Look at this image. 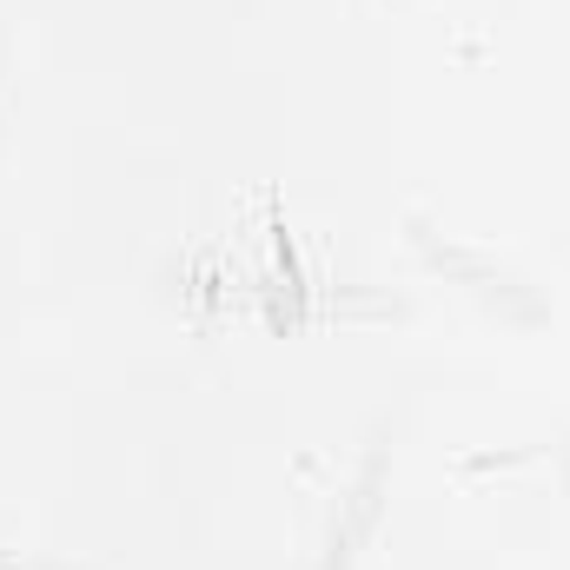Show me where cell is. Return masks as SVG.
<instances>
[{
  "label": "cell",
  "instance_id": "1",
  "mask_svg": "<svg viewBox=\"0 0 570 570\" xmlns=\"http://www.w3.org/2000/svg\"><path fill=\"white\" fill-rule=\"evenodd\" d=\"M412 246L425 253L431 273H444L451 285H464V292H478L491 312H504V318H524V325H538L544 318V305H538V292L518 279L504 259H491V253H471V246H458V239H438L425 219H412Z\"/></svg>",
  "mask_w": 570,
  "mask_h": 570
},
{
  "label": "cell",
  "instance_id": "2",
  "mask_svg": "<svg viewBox=\"0 0 570 570\" xmlns=\"http://www.w3.org/2000/svg\"><path fill=\"white\" fill-rule=\"evenodd\" d=\"M379 491H385V438H365V444L352 451L338 491H332L338 504H332V524H325V538H318V570H352L358 544H365L372 524H379Z\"/></svg>",
  "mask_w": 570,
  "mask_h": 570
},
{
  "label": "cell",
  "instance_id": "3",
  "mask_svg": "<svg viewBox=\"0 0 570 570\" xmlns=\"http://www.w3.org/2000/svg\"><path fill=\"white\" fill-rule=\"evenodd\" d=\"M0 570H67V564H47V558H20V551H0Z\"/></svg>",
  "mask_w": 570,
  "mask_h": 570
}]
</instances>
